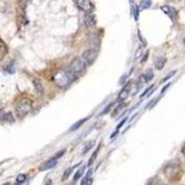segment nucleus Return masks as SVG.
I'll list each match as a JSON object with an SVG mask.
<instances>
[{
  "label": "nucleus",
  "instance_id": "obj_1",
  "mask_svg": "<svg viewBox=\"0 0 185 185\" xmlns=\"http://www.w3.org/2000/svg\"><path fill=\"white\" fill-rule=\"evenodd\" d=\"M164 175L166 178L171 182L178 181L181 177L182 176V168L181 162L178 159H174L169 161L168 163L164 167Z\"/></svg>",
  "mask_w": 185,
  "mask_h": 185
},
{
  "label": "nucleus",
  "instance_id": "obj_2",
  "mask_svg": "<svg viewBox=\"0 0 185 185\" xmlns=\"http://www.w3.org/2000/svg\"><path fill=\"white\" fill-rule=\"evenodd\" d=\"M76 79V74L69 69H59L53 75V81L56 85L61 88H64L69 85Z\"/></svg>",
  "mask_w": 185,
  "mask_h": 185
},
{
  "label": "nucleus",
  "instance_id": "obj_3",
  "mask_svg": "<svg viewBox=\"0 0 185 185\" xmlns=\"http://www.w3.org/2000/svg\"><path fill=\"white\" fill-rule=\"evenodd\" d=\"M32 101L30 99L24 98L19 101V103L16 105V107H15V112H16V115L19 119H22L24 118L25 116H27L31 110H32Z\"/></svg>",
  "mask_w": 185,
  "mask_h": 185
},
{
  "label": "nucleus",
  "instance_id": "obj_4",
  "mask_svg": "<svg viewBox=\"0 0 185 185\" xmlns=\"http://www.w3.org/2000/svg\"><path fill=\"white\" fill-rule=\"evenodd\" d=\"M86 62L84 61V59L81 58H76L71 61V69L75 73V74H82L86 68Z\"/></svg>",
  "mask_w": 185,
  "mask_h": 185
},
{
  "label": "nucleus",
  "instance_id": "obj_5",
  "mask_svg": "<svg viewBox=\"0 0 185 185\" xmlns=\"http://www.w3.org/2000/svg\"><path fill=\"white\" fill-rule=\"evenodd\" d=\"M98 56V51L96 49H88L82 53V58L84 59L87 65H92L96 60Z\"/></svg>",
  "mask_w": 185,
  "mask_h": 185
},
{
  "label": "nucleus",
  "instance_id": "obj_6",
  "mask_svg": "<svg viewBox=\"0 0 185 185\" xmlns=\"http://www.w3.org/2000/svg\"><path fill=\"white\" fill-rule=\"evenodd\" d=\"M76 5L85 13H92L94 9V4L91 0H76Z\"/></svg>",
  "mask_w": 185,
  "mask_h": 185
},
{
  "label": "nucleus",
  "instance_id": "obj_7",
  "mask_svg": "<svg viewBox=\"0 0 185 185\" xmlns=\"http://www.w3.org/2000/svg\"><path fill=\"white\" fill-rule=\"evenodd\" d=\"M83 22L87 28H94L96 25L95 16L92 13H85L83 16Z\"/></svg>",
  "mask_w": 185,
  "mask_h": 185
},
{
  "label": "nucleus",
  "instance_id": "obj_8",
  "mask_svg": "<svg viewBox=\"0 0 185 185\" xmlns=\"http://www.w3.org/2000/svg\"><path fill=\"white\" fill-rule=\"evenodd\" d=\"M161 10L163 11L166 15L170 18L171 20H175L177 17V11L174 7L170 6H162L161 7Z\"/></svg>",
  "mask_w": 185,
  "mask_h": 185
},
{
  "label": "nucleus",
  "instance_id": "obj_9",
  "mask_svg": "<svg viewBox=\"0 0 185 185\" xmlns=\"http://www.w3.org/2000/svg\"><path fill=\"white\" fill-rule=\"evenodd\" d=\"M130 85L129 83L128 85H126L124 88H123L119 94V96L117 99L118 102H123L124 100H126L128 98V96L130 95Z\"/></svg>",
  "mask_w": 185,
  "mask_h": 185
},
{
  "label": "nucleus",
  "instance_id": "obj_10",
  "mask_svg": "<svg viewBox=\"0 0 185 185\" xmlns=\"http://www.w3.org/2000/svg\"><path fill=\"white\" fill-rule=\"evenodd\" d=\"M58 164V160L57 159H54V158H51L50 160L44 162V163L40 167V170L41 171H45V170H49V169L55 168Z\"/></svg>",
  "mask_w": 185,
  "mask_h": 185
},
{
  "label": "nucleus",
  "instance_id": "obj_11",
  "mask_svg": "<svg viewBox=\"0 0 185 185\" xmlns=\"http://www.w3.org/2000/svg\"><path fill=\"white\" fill-rule=\"evenodd\" d=\"M33 83H34V86L36 92H38V95H43L44 94V86H43L41 81L39 79H37V78H34Z\"/></svg>",
  "mask_w": 185,
  "mask_h": 185
},
{
  "label": "nucleus",
  "instance_id": "obj_12",
  "mask_svg": "<svg viewBox=\"0 0 185 185\" xmlns=\"http://www.w3.org/2000/svg\"><path fill=\"white\" fill-rule=\"evenodd\" d=\"M141 78H142V80H143L144 82H148L152 81L153 78H154V72H153V71H152L151 68L146 69V71L142 74Z\"/></svg>",
  "mask_w": 185,
  "mask_h": 185
},
{
  "label": "nucleus",
  "instance_id": "obj_13",
  "mask_svg": "<svg viewBox=\"0 0 185 185\" xmlns=\"http://www.w3.org/2000/svg\"><path fill=\"white\" fill-rule=\"evenodd\" d=\"M166 58L164 57H158L156 58L155 60V67L157 69H158V71H161V69H163V68L165 67V64H166Z\"/></svg>",
  "mask_w": 185,
  "mask_h": 185
},
{
  "label": "nucleus",
  "instance_id": "obj_14",
  "mask_svg": "<svg viewBox=\"0 0 185 185\" xmlns=\"http://www.w3.org/2000/svg\"><path fill=\"white\" fill-rule=\"evenodd\" d=\"M152 6V1L151 0H141L140 4H139V9L140 10H144L147 9Z\"/></svg>",
  "mask_w": 185,
  "mask_h": 185
},
{
  "label": "nucleus",
  "instance_id": "obj_15",
  "mask_svg": "<svg viewBox=\"0 0 185 185\" xmlns=\"http://www.w3.org/2000/svg\"><path fill=\"white\" fill-rule=\"evenodd\" d=\"M87 119H88V118H84L82 119H80L79 121H77L76 123H74V124L71 127V129H69V132H74V130H78L79 128H81V126L82 124H84V123L87 121Z\"/></svg>",
  "mask_w": 185,
  "mask_h": 185
},
{
  "label": "nucleus",
  "instance_id": "obj_16",
  "mask_svg": "<svg viewBox=\"0 0 185 185\" xmlns=\"http://www.w3.org/2000/svg\"><path fill=\"white\" fill-rule=\"evenodd\" d=\"M95 144V141H90V142H88L85 145H84V147L82 149V155H83V154H86L87 152H89L92 147H94Z\"/></svg>",
  "mask_w": 185,
  "mask_h": 185
},
{
  "label": "nucleus",
  "instance_id": "obj_17",
  "mask_svg": "<svg viewBox=\"0 0 185 185\" xmlns=\"http://www.w3.org/2000/svg\"><path fill=\"white\" fill-rule=\"evenodd\" d=\"M84 170H85V167H82L78 171H77L76 173H75V175H74V178H73V181H78L81 177L83 175V173H84Z\"/></svg>",
  "mask_w": 185,
  "mask_h": 185
},
{
  "label": "nucleus",
  "instance_id": "obj_18",
  "mask_svg": "<svg viewBox=\"0 0 185 185\" xmlns=\"http://www.w3.org/2000/svg\"><path fill=\"white\" fill-rule=\"evenodd\" d=\"M98 152H99V147H98V148H97V149L94 152V154H92V157H90L89 162H88V167H90V166H92V164H94V162L95 161V159H96V157H97Z\"/></svg>",
  "mask_w": 185,
  "mask_h": 185
},
{
  "label": "nucleus",
  "instance_id": "obj_19",
  "mask_svg": "<svg viewBox=\"0 0 185 185\" xmlns=\"http://www.w3.org/2000/svg\"><path fill=\"white\" fill-rule=\"evenodd\" d=\"M75 168V166H73L72 168H67L66 170L64 171V173H63V177H62V180L63 181H66L68 177H69V175H71V171L73 170V168Z\"/></svg>",
  "mask_w": 185,
  "mask_h": 185
},
{
  "label": "nucleus",
  "instance_id": "obj_20",
  "mask_svg": "<svg viewBox=\"0 0 185 185\" xmlns=\"http://www.w3.org/2000/svg\"><path fill=\"white\" fill-rule=\"evenodd\" d=\"M143 56V48L142 46H139V47L136 49L135 54H134V59H138L140 58Z\"/></svg>",
  "mask_w": 185,
  "mask_h": 185
},
{
  "label": "nucleus",
  "instance_id": "obj_21",
  "mask_svg": "<svg viewBox=\"0 0 185 185\" xmlns=\"http://www.w3.org/2000/svg\"><path fill=\"white\" fill-rule=\"evenodd\" d=\"M17 182L18 183H24L26 181V175L25 174H20L17 177Z\"/></svg>",
  "mask_w": 185,
  "mask_h": 185
},
{
  "label": "nucleus",
  "instance_id": "obj_22",
  "mask_svg": "<svg viewBox=\"0 0 185 185\" xmlns=\"http://www.w3.org/2000/svg\"><path fill=\"white\" fill-rule=\"evenodd\" d=\"M66 151H67L66 149H63V150H61V151H58V153L56 154V155H55V156H54V157H52V158H54V159H57V160H58V158H60V157H63V156L65 155V153H66Z\"/></svg>",
  "mask_w": 185,
  "mask_h": 185
},
{
  "label": "nucleus",
  "instance_id": "obj_23",
  "mask_svg": "<svg viewBox=\"0 0 185 185\" xmlns=\"http://www.w3.org/2000/svg\"><path fill=\"white\" fill-rule=\"evenodd\" d=\"M5 69H6V71L9 72V73H14V72H15V67H14V63H13V62L9 63V65L7 66V68H6Z\"/></svg>",
  "mask_w": 185,
  "mask_h": 185
},
{
  "label": "nucleus",
  "instance_id": "obj_24",
  "mask_svg": "<svg viewBox=\"0 0 185 185\" xmlns=\"http://www.w3.org/2000/svg\"><path fill=\"white\" fill-rule=\"evenodd\" d=\"M139 7L135 6L133 9V15H134V20L137 21L139 20Z\"/></svg>",
  "mask_w": 185,
  "mask_h": 185
},
{
  "label": "nucleus",
  "instance_id": "obj_25",
  "mask_svg": "<svg viewBox=\"0 0 185 185\" xmlns=\"http://www.w3.org/2000/svg\"><path fill=\"white\" fill-rule=\"evenodd\" d=\"M176 72H177V71H171V72H169L165 78L162 80V82H167V81H168L170 78H172V77L176 74Z\"/></svg>",
  "mask_w": 185,
  "mask_h": 185
},
{
  "label": "nucleus",
  "instance_id": "obj_26",
  "mask_svg": "<svg viewBox=\"0 0 185 185\" xmlns=\"http://www.w3.org/2000/svg\"><path fill=\"white\" fill-rule=\"evenodd\" d=\"M92 183V180L91 178H86V177H84V179L81 182L82 185H90Z\"/></svg>",
  "mask_w": 185,
  "mask_h": 185
},
{
  "label": "nucleus",
  "instance_id": "obj_27",
  "mask_svg": "<svg viewBox=\"0 0 185 185\" xmlns=\"http://www.w3.org/2000/svg\"><path fill=\"white\" fill-rule=\"evenodd\" d=\"M137 34H138L139 39H140V40H141V42L143 43V46H145V45H146V42H145V39L143 38V36L142 35V34H141V31H140V30H137Z\"/></svg>",
  "mask_w": 185,
  "mask_h": 185
},
{
  "label": "nucleus",
  "instance_id": "obj_28",
  "mask_svg": "<svg viewBox=\"0 0 185 185\" xmlns=\"http://www.w3.org/2000/svg\"><path fill=\"white\" fill-rule=\"evenodd\" d=\"M113 106V103L109 104V106H107L106 107V109H104V110H103V111L101 112V114H100V115H101V116H102V115H104V114H106V113H109V110L111 109V106Z\"/></svg>",
  "mask_w": 185,
  "mask_h": 185
},
{
  "label": "nucleus",
  "instance_id": "obj_29",
  "mask_svg": "<svg viewBox=\"0 0 185 185\" xmlns=\"http://www.w3.org/2000/svg\"><path fill=\"white\" fill-rule=\"evenodd\" d=\"M153 88H154V85H151L150 87H148L147 89H146V90L144 91V92H143V94H142V95H140V98H143V96H145L146 95H147V94H148V92H149V91H150L151 89H153Z\"/></svg>",
  "mask_w": 185,
  "mask_h": 185
},
{
  "label": "nucleus",
  "instance_id": "obj_30",
  "mask_svg": "<svg viewBox=\"0 0 185 185\" xmlns=\"http://www.w3.org/2000/svg\"><path fill=\"white\" fill-rule=\"evenodd\" d=\"M158 100H159V98H155V99H153V100H152V101H151V104H149V106H150L149 109H152V107H153L154 106L156 105L157 102H158Z\"/></svg>",
  "mask_w": 185,
  "mask_h": 185
},
{
  "label": "nucleus",
  "instance_id": "obj_31",
  "mask_svg": "<svg viewBox=\"0 0 185 185\" xmlns=\"http://www.w3.org/2000/svg\"><path fill=\"white\" fill-rule=\"evenodd\" d=\"M127 119H128V118H125V119H123V120H121V121H120V123H119V124L117 126V129H119V128H121L123 125H124V124H125V122L127 121Z\"/></svg>",
  "mask_w": 185,
  "mask_h": 185
},
{
  "label": "nucleus",
  "instance_id": "obj_32",
  "mask_svg": "<svg viewBox=\"0 0 185 185\" xmlns=\"http://www.w3.org/2000/svg\"><path fill=\"white\" fill-rule=\"evenodd\" d=\"M169 86H170V83H168V84H167V85H166L165 87H163V89L161 90V94H164V92H166V90H167V89H168Z\"/></svg>",
  "mask_w": 185,
  "mask_h": 185
},
{
  "label": "nucleus",
  "instance_id": "obj_33",
  "mask_svg": "<svg viewBox=\"0 0 185 185\" xmlns=\"http://www.w3.org/2000/svg\"><path fill=\"white\" fill-rule=\"evenodd\" d=\"M118 133H119V129H117V130H115V133H113L111 134L110 138H111V139H113V138H114V137H115L116 135H117Z\"/></svg>",
  "mask_w": 185,
  "mask_h": 185
},
{
  "label": "nucleus",
  "instance_id": "obj_34",
  "mask_svg": "<svg viewBox=\"0 0 185 185\" xmlns=\"http://www.w3.org/2000/svg\"><path fill=\"white\" fill-rule=\"evenodd\" d=\"M92 169H89V170L87 171V173H86V175H85V177H86V178H90V176L92 175Z\"/></svg>",
  "mask_w": 185,
  "mask_h": 185
},
{
  "label": "nucleus",
  "instance_id": "obj_35",
  "mask_svg": "<svg viewBox=\"0 0 185 185\" xmlns=\"http://www.w3.org/2000/svg\"><path fill=\"white\" fill-rule=\"evenodd\" d=\"M183 44H185V36H184V38H183Z\"/></svg>",
  "mask_w": 185,
  "mask_h": 185
},
{
  "label": "nucleus",
  "instance_id": "obj_36",
  "mask_svg": "<svg viewBox=\"0 0 185 185\" xmlns=\"http://www.w3.org/2000/svg\"><path fill=\"white\" fill-rule=\"evenodd\" d=\"M20 1H24V0H20Z\"/></svg>",
  "mask_w": 185,
  "mask_h": 185
}]
</instances>
